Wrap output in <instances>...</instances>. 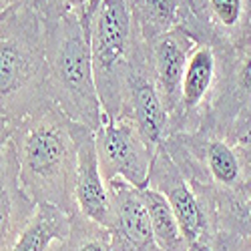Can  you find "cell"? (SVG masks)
<instances>
[{
	"label": "cell",
	"instance_id": "ffe728a7",
	"mask_svg": "<svg viewBox=\"0 0 251 251\" xmlns=\"http://www.w3.org/2000/svg\"><path fill=\"white\" fill-rule=\"evenodd\" d=\"M50 251H115L111 231L80 213L71 215V233L65 241L56 243Z\"/></svg>",
	"mask_w": 251,
	"mask_h": 251
},
{
	"label": "cell",
	"instance_id": "4fadbf2b",
	"mask_svg": "<svg viewBox=\"0 0 251 251\" xmlns=\"http://www.w3.org/2000/svg\"><path fill=\"white\" fill-rule=\"evenodd\" d=\"M109 191L113 199V221L109 225L113 249L163 251L155 239L147 207H145L137 187L115 179L109 183Z\"/></svg>",
	"mask_w": 251,
	"mask_h": 251
},
{
	"label": "cell",
	"instance_id": "cb8c5ba5",
	"mask_svg": "<svg viewBox=\"0 0 251 251\" xmlns=\"http://www.w3.org/2000/svg\"><path fill=\"white\" fill-rule=\"evenodd\" d=\"M10 139V121L0 113V151L4 149V145L8 143Z\"/></svg>",
	"mask_w": 251,
	"mask_h": 251
},
{
	"label": "cell",
	"instance_id": "6da1fadb",
	"mask_svg": "<svg viewBox=\"0 0 251 251\" xmlns=\"http://www.w3.org/2000/svg\"><path fill=\"white\" fill-rule=\"evenodd\" d=\"M87 127L71 121L54 102L10 123V145L25 191L36 205H54L73 215L75 173Z\"/></svg>",
	"mask_w": 251,
	"mask_h": 251
},
{
	"label": "cell",
	"instance_id": "9a60e30c",
	"mask_svg": "<svg viewBox=\"0 0 251 251\" xmlns=\"http://www.w3.org/2000/svg\"><path fill=\"white\" fill-rule=\"evenodd\" d=\"M34 209L36 203L20 183L18 161L8 139L0 151V251H12Z\"/></svg>",
	"mask_w": 251,
	"mask_h": 251
},
{
	"label": "cell",
	"instance_id": "ba28073f",
	"mask_svg": "<svg viewBox=\"0 0 251 251\" xmlns=\"http://www.w3.org/2000/svg\"><path fill=\"white\" fill-rule=\"evenodd\" d=\"M119 119L131 121L155 153L165 143V139L171 135V117L167 113L151 76L145 40L141 38V34L137 36L131 67L127 73V80H125L123 109Z\"/></svg>",
	"mask_w": 251,
	"mask_h": 251
},
{
	"label": "cell",
	"instance_id": "d4e9b609",
	"mask_svg": "<svg viewBox=\"0 0 251 251\" xmlns=\"http://www.w3.org/2000/svg\"><path fill=\"white\" fill-rule=\"evenodd\" d=\"M241 149V155H243V163H245V171H247V191L251 189V149Z\"/></svg>",
	"mask_w": 251,
	"mask_h": 251
},
{
	"label": "cell",
	"instance_id": "277c9868",
	"mask_svg": "<svg viewBox=\"0 0 251 251\" xmlns=\"http://www.w3.org/2000/svg\"><path fill=\"white\" fill-rule=\"evenodd\" d=\"M137 36L127 0H99L89 23V45L104 121L121 117L123 89Z\"/></svg>",
	"mask_w": 251,
	"mask_h": 251
},
{
	"label": "cell",
	"instance_id": "52a82bcc",
	"mask_svg": "<svg viewBox=\"0 0 251 251\" xmlns=\"http://www.w3.org/2000/svg\"><path fill=\"white\" fill-rule=\"evenodd\" d=\"M95 147L104 181L121 179L137 189L149 187L155 151L127 119L104 121L95 131Z\"/></svg>",
	"mask_w": 251,
	"mask_h": 251
},
{
	"label": "cell",
	"instance_id": "3957f363",
	"mask_svg": "<svg viewBox=\"0 0 251 251\" xmlns=\"http://www.w3.org/2000/svg\"><path fill=\"white\" fill-rule=\"evenodd\" d=\"M47 102L45 20L20 0L0 16V113L14 123Z\"/></svg>",
	"mask_w": 251,
	"mask_h": 251
},
{
	"label": "cell",
	"instance_id": "7402d4cb",
	"mask_svg": "<svg viewBox=\"0 0 251 251\" xmlns=\"http://www.w3.org/2000/svg\"><path fill=\"white\" fill-rule=\"evenodd\" d=\"M213 251H251V239L237 241H217Z\"/></svg>",
	"mask_w": 251,
	"mask_h": 251
},
{
	"label": "cell",
	"instance_id": "484cf974",
	"mask_svg": "<svg viewBox=\"0 0 251 251\" xmlns=\"http://www.w3.org/2000/svg\"><path fill=\"white\" fill-rule=\"evenodd\" d=\"M235 145H239V147H243V149H251V131L243 133V135L235 141Z\"/></svg>",
	"mask_w": 251,
	"mask_h": 251
},
{
	"label": "cell",
	"instance_id": "e0dca14e",
	"mask_svg": "<svg viewBox=\"0 0 251 251\" xmlns=\"http://www.w3.org/2000/svg\"><path fill=\"white\" fill-rule=\"evenodd\" d=\"M71 233V215L54 205H36L12 251H50Z\"/></svg>",
	"mask_w": 251,
	"mask_h": 251
},
{
	"label": "cell",
	"instance_id": "44dd1931",
	"mask_svg": "<svg viewBox=\"0 0 251 251\" xmlns=\"http://www.w3.org/2000/svg\"><path fill=\"white\" fill-rule=\"evenodd\" d=\"M23 2L32 6L43 16V20H49L71 12L80 16H91L99 4V0H23Z\"/></svg>",
	"mask_w": 251,
	"mask_h": 251
},
{
	"label": "cell",
	"instance_id": "30bf717a",
	"mask_svg": "<svg viewBox=\"0 0 251 251\" xmlns=\"http://www.w3.org/2000/svg\"><path fill=\"white\" fill-rule=\"evenodd\" d=\"M193 16L187 30L223 54L251 45V0H193Z\"/></svg>",
	"mask_w": 251,
	"mask_h": 251
},
{
	"label": "cell",
	"instance_id": "d6986e66",
	"mask_svg": "<svg viewBox=\"0 0 251 251\" xmlns=\"http://www.w3.org/2000/svg\"><path fill=\"white\" fill-rule=\"evenodd\" d=\"M217 207V241H237L251 239V189L233 195L215 199Z\"/></svg>",
	"mask_w": 251,
	"mask_h": 251
},
{
	"label": "cell",
	"instance_id": "7c38bea8",
	"mask_svg": "<svg viewBox=\"0 0 251 251\" xmlns=\"http://www.w3.org/2000/svg\"><path fill=\"white\" fill-rule=\"evenodd\" d=\"M195 45L197 38L183 26L145 43L147 65L169 117H173L177 111L187 60Z\"/></svg>",
	"mask_w": 251,
	"mask_h": 251
},
{
	"label": "cell",
	"instance_id": "8fae6325",
	"mask_svg": "<svg viewBox=\"0 0 251 251\" xmlns=\"http://www.w3.org/2000/svg\"><path fill=\"white\" fill-rule=\"evenodd\" d=\"M251 107V45L239 52H221L219 85L199 131H207L231 141V133L241 115Z\"/></svg>",
	"mask_w": 251,
	"mask_h": 251
},
{
	"label": "cell",
	"instance_id": "9c48e42d",
	"mask_svg": "<svg viewBox=\"0 0 251 251\" xmlns=\"http://www.w3.org/2000/svg\"><path fill=\"white\" fill-rule=\"evenodd\" d=\"M219 73L221 52L205 40H197L187 60L177 111L171 117V135L201 129L217 93Z\"/></svg>",
	"mask_w": 251,
	"mask_h": 251
},
{
	"label": "cell",
	"instance_id": "7a4b0ae2",
	"mask_svg": "<svg viewBox=\"0 0 251 251\" xmlns=\"http://www.w3.org/2000/svg\"><path fill=\"white\" fill-rule=\"evenodd\" d=\"M91 16L71 12L45 20V49L49 99L71 121L95 133L104 123V113L91 60Z\"/></svg>",
	"mask_w": 251,
	"mask_h": 251
},
{
	"label": "cell",
	"instance_id": "603a6c76",
	"mask_svg": "<svg viewBox=\"0 0 251 251\" xmlns=\"http://www.w3.org/2000/svg\"><path fill=\"white\" fill-rule=\"evenodd\" d=\"M251 131V107L241 115V119L235 123V127H233V133H231V141L235 143L243 133Z\"/></svg>",
	"mask_w": 251,
	"mask_h": 251
},
{
	"label": "cell",
	"instance_id": "5bb4252c",
	"mask_svg": "<svg viewBox=\"0 0 251 251\" xmlns=\"http://www.w3.org/2000/svg\"><path fill=\"white\" fill-rule=\"evenodd\" d=\"M75 207L76 213H80L82 217L109 229L113 221V199L109 183L104 181L99 167L93 131L85 133L78 145L75 173Z\"/></svg>",
	"mask_w": 251,
	"mask_h": 251
},
{
	"label": "cell",
	"instance_id": "ac0fdd59",
	"mask_svg": "<svg viewBox=\"0 0 251 251\" xmlns=\"http://www.w3.org/2000/svg\"><path fill=\"white\" fill-rule=\"evenodd\" d=\"M139 193L145 207H147L149 221L159 247L163 251H189L187 239L181 231V225L173 213L169 201L163 197V193H159L157 189H151V187L139 189Z\"/></svg>",
	"mask_w": 251,
	"mask_h": 251
},
{
	"label": "cell",
	"instance_id": "4316f807",
	"mask_svg": "<svg viewBox=\"0 0 251 251\" xmlns=\"http://www.w3.org/2000/svg\"><path fill=\"white\" fill-rule=\"evenodd\" d=\"M20 0H0V16H2L6 10H10L12 6H16Z\"/></svg>",
	"mask_w": 251,
	"mask_h": 251
},
{
	"label": "cell",
	"instance_id": "5b68a950",
	"mask_svg": "<svg viewBox=\"0 0 251 251\" xmlns=\"http://www.w3.org/2000/svg\"><path fill=\"white\" fill-rule=\"evenodd\" d=\"M161 147L187 179L213 199L247 191L243 155L233 141L207 131H195L169 135Z\"/></svg>",
	"mask_w": 251,
	"mask_h": 251
},
{
	"label": "cell",
	"instance_id": "8992f818",
	"mask_svg": "<svg viewBox=\"0 0 251 251\" xmlns=\"http://www.w3.org/2000/svg\"><path fill=\"white\" fill-rule=\"evenodd\" d=\"M149 187L163 193L181 225L189 251H213L217 245V207L207 191L195 187L163 147L155 153Z\"/></svg>",
	"mask_w": 251,
	"mask_h": 251
},
{
	"label": "cell",
	"instance_id": "2e32d148",
	"mask_svg": "<svg viewBox=\"0 0 251 251\" xmlns=\"http://www.w3.org/2000/svg\"><path fill=\"white\" fill-rule=\"evenodd\" d=\"M137 32L145 43L173 28L193 25V0H127Z\"/></svg>",
	"mask_w": 251,
	"mask_h": 251
}]
</instances>
